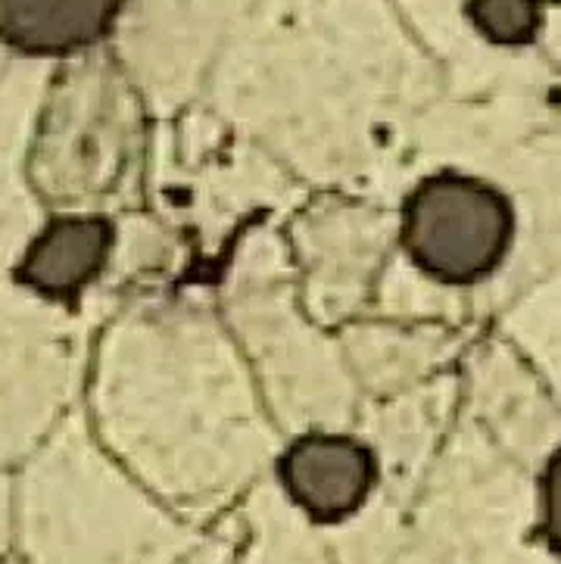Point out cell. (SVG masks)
Wrapping results in <instances>:
<instances>
[{"label": "cell", "instance_id": "cell-1", "mask_svg": "<svg viewBox=\"0 0 561 564\" xmlns=\"http://www.w3.org/2000/svg\"><path fill=\"white\" fill-rule=\"evenodd\" d=\"M511 203L474 175L440 172L418 184L402 206L399 240L416 269L443 284H474L508 253Z\"/></svg>", "mask_w": 561, "mask_h": 564}, {"label": "cell", "instance_id": "cell-3", "mask_svg": "<svg viewBox=\"0 0 561 564\" xmlns=\"http://www.w3.org/2000/svg\"><path fill=\"white\" fill-rule=\"evenodd\" d=\"M116 228L104 216H63L29 243L17 281L47 300H75L107 269Z\"/></svg>", "mask_w": 561, "mask_h": 564}, {"label": "cell", "instance_id": "cell-4", "mask_svg": "<svg viewBox=\"0 0 561 564\" xmlns=\"http://www.w3.org/2000/svg\"><path fill=\"white\" fill-rule=\"evenodd\" d=\"M126 0H0V37L29 56L85 51L109 35Z\"/></svg>", "mask_w": 561, "mask_h": 564}, {"label": "cell", "instance_id": "cell-6", "mask_svg": "<svg viewBox=\"0 0 561 564\" xmlns=\"http://www.w3.org/2000/svg\"><path fill=\"white\" fill-rule=\"evenodd\" d=\"M543 536L561 558V446L543 471Z\"/></svg>", "mask_w": 561, "mask_h": 564}, {"label": "cell", "instance_id": "cell-2", "mask_svg": "<svg viewBox=\"0 0 561 564\" xmlns=\"http://www.w3.org/2000/svg\"><path fill=\"white\" fill-rule=\"evenodd\" d=\"M288 496L319 524H337L363 509L378 484V458L356 437L306 434L278 458Z\"/></svg>", "mask_w": 561, "mask_h": 564}, {"label": "cell", "instance_id": "cell-5", "mask_svg": "<svg viewBox=\"0 0 561 564\" xmlns=\"http://www.w3.org/2000/svg\"><path fill=\"white\" fill-rule=\"evenodd\" d=\"M465 10L496 47H525L540 32V0H468Z\"/></svg>", "mask_w": 561, "mask_h": 564}]
</instances>
